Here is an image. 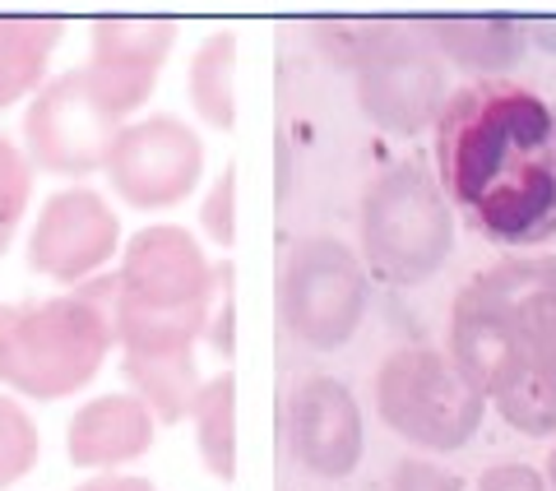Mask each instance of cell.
Segmentation results:
<instances>
[{
  "mask_svg": "<svg viewBox=\"0 0 556 491\" xmlns=\"http://www.w3.org/2000/svg\"><path fill=\"white\" fill-rule=\"evenodd\" d=\"M437 181L482 241L529 251L556 237V108L515 79H473L437 121Z\"/></svg>",
  "mask_w": 556,
  "mask_h": 491,
  "instance_id": "obj_1",
  "label": "cell"
},
{
  "mask_svg": "<svg viewBox=\"0 0 556 491\" xmlns=\"http://www.w3.org/2000/svg\"><path fill=\"white\" fill-rule=\"evenodd\" d=\"M218 302V265L195 232L159 223L135 232L116 269V348L130 357L195 353Z\"/></svg>",
  "mask_w": 556,
  "mask_h": 491,
  "instance_id": "obj_2",
  "label": "cell"
},
{
  "mask_svg": "<svg viewBox=\"0 0 556 491\" xmlns=\"http://www.w3.org/2000/svg\"><path fill=\"white\" fill-rule=\"evenodd\" d=\"M116 274L61 297L0 306V385L24 399H70L89 390L116 348Z\"/></svg>",
  "mask_w": 556,
  "mask_h": 491,
  "instance_id": "obj_3",
  "label": "cell"
},
{
  "mask_svg": "<svg viewBox=\"0 0 556 491\" xmlns=\"http://www.w3.org/2000/svg\"><path fill=\"white\" fill-rule=\"evenodd\" d=\"M159 75L116 65H75L47 79L24 112V153L38 172L89 177L108 167L116 135L144 108Z\"/></svg>",
  "mask_w": 556,
  "mask_h": 491,
  "instance_id": "obj_4",
  "label": "cell"
},
{
  "mask_svg": "<svg viewBox=\"0 0 556 491\" xmlns=\"http://www.w3.org/2000/svg\"><path fill=\"white\" fill-rule=\"evenodd\" d=\"M357 241L376 278L394 288H417L455 251V209L441 181L417 163H390L362 196Z\"/></svg>",
  "mask_w": 556,
  "mask_h": 491,
  "instance_id": "obj_5",
  "label": "cell"
},
{
  "mask_svg": "<svg viewBox=\"0 0 556 491\" xmlns=\"http://www.w3.org/2000/svg\"><path fill=\"white\" fill-rule=\"evenodd\" d=\"M357 108L386 135H422L450 102V65L417 20H380L348 33Z\"/></svg>",
  "mask_w": 556,
  "mask_h": 491,
  "instance_id": "obj_6",
  "label": "cell"
},
{
  "mask_svg": "<svg viewBox=\"0 0 556 491\" xmlns=\"http://www.w3.org/2000/svg\"><path fill=\"white\" fill-rule=\"evenodd\" d=\"M510 311V376L492 394L501 417L525 436L556 431V260L515 255L486 269Z\"/></svg>",
  "mask_w": 556,
  "mask_h": 491,
  "instance_id": "obj_7",
  "label": "cell"
},
{
  "mask_svg": "<svg viewBox=\"0 0 556 491\" xmlns=\"http://www.w3.org/2000/svg\"><path fill=\"white\" fill-rule=\"evenodd\" d=\"M376 413L399 441L455 454L478 436L486 399L437 348H399L376 372Z\"/></svg>",
  "mask_w": 556,
  "mask_h": 491,
  "instance_id": "obj_8",
  "label": "cell"
},
{
  "mask_svg": "<svg viewBox=\"0 0 556 491\" xmlns=\"http://www.w3.org/2000/svg\"><path fill=\"white\" fill-rule=\"evenodd\" d=\"M367 297V269L339 237H302L288 251L283 278H278V311L298 343L320 353L343 348L362 329Z\"/></svg>",
  "mask_w": 556,
  "mask_h": 491,
  "instance_id": "obj_9",
  "label": "cell"
},
{
  "mask_svg": "<svg viewBox=\"0 0 556 491\" xmlns=\"http://www.w3.org/2000/svg\"><path fill=\"white\" fill-rule=\"evenodd\" d=\"M102 172H108L116 200H126L130 209H144V214L172 209L204 177V135L172 112L130 121L116 135Z\"/></svg>",
  "mask_w": 556,
  "mask_h": 491,
  "instance_id": "obj_10",
  "label": "cell"
},
{
  "mask_svg": "<svg viewBox=\"0 0 556 491\" xmlns=\"http://www.w3.org/2000/svg\"><path fill=\"white\" fill-rule=\"evenodd\" d=\"M121 251V218L116 209L89 186L56 190L28 232V265L51 284H89L98 269Z\"/></svg>",
  "mask_w": 556,
  "mask_h": 491,
  "instance_id": "obj_11",
  "label": "cell"
},
{
  "mask_svg": "<svg viewBox=\"0 0 556 491\" xmlns=\"http://www.w3.org/2000/svg\"><path fill=\"white\" fill-rule=\"evenodd\" d=\"M283 431H288V454L298 459V468L325 482L348 478L362 464V450H367L362 408L353 390L334 376H306L288 394Z\"/></svg>",
  "mask_w": 556,
  "mask_h": 491,
  "instance_id": "obj_12",
  "label": "cell"
},
{
  "mask_svg": "<svg viewBox=\"0 0 556 491\" xmlns=\"http://www.w3.org/2000/svg\"><path fill=\"white\" fill-rule=\"evenodd\" d=\"M153 436H159V417L139 394H98L70 417L65 427V454L75 468L112 473L135 459H144Z\"/></svg>",
  "mask_w": 556,
  "mask_h": 491,
  "instance_id": "obj_13",
  "label": "cell"
},
{
  "mask_svg": "<svg viewBox=\"0 0 556 491\" xmlns=\"http://www.w3.org/2000/svg\"><path fill=\"white\" fill-rule=\"evenodd\" d=\"M417 24H422L431 47L445 56V65L473 70L478 79H506V70L529 47L525 24L506 20V14H464V20L431 14V20H417Z\"/></svg>",
  "mask_w": 556,
  "mask_h": 491,
  "instance_id": "obj_14",
  "label": "cell"
},
{
  "mask_svg": "<svg viewBox=\"0 0 556 491\" xmlns=\"http://www.w3.org/2000/svg\"><path fill=\"white\" fill-rule=\"evenodd\" d=\"M65 38L61 20H0V112L42 89L47 56Z\"/></svg>",
  "mask_w": 556,
  "mask_h": 491,
  "instance_id": "obj_15",
  "label": "cell"
},
{
  "mask_svg": "<svg viewBox=\"0 0 556 491\" xmlns=\"http://www.w3.org/2000/svg\"><path fill=\"white\" fill-rule=\"evenodd\" d=\"M237 56H241V47L232 28L208 33L195 47V56H190V75H186L190 108L214 130L237 126Z\"/></svg>",
  "mask_w": 556,
  "mask_h": 491,
  "instance_id": "obj_16",
  "label": "cell"
},
{
  "mask_svg": "<svg viewBox=\"0 0 556 491\" xmlns=\"http://www.w3.org/2000/svg\"><path fill=\"white\" fill-rule=\"evenodd\" d=\"M121 372H126L130 390L149 403V413L159 423H190V408H195L200 394V366L195 353H159V357H130L121 353Z\"/></svg>",
  "mask_w": 556,
  "mask_h": 491,
  "instance_id": "obj_17",
  "label": "cell"
},
{
  "mask_svg": "<svg viewBox=\"0 0 556 491\" xmlns=\"http://www.w3.org/2000/svg\"><path fill=\"white\" fill-rule=\"evenodd\" d=\"M190 427H195V450L204 468L218 482L237 478V376L218 372L200 385L195 408H190Z\"/></svg>",
  "mask_w": 556,
  "mask_h": 491,
  "instance_id": "obj_18",
  "label": "cell"
},
{
  "mask_svg": "<svg viewBox=\"0 0 556 491\" xmlns=\"http://www.w3.org/2000/svg\"><path fill=\"white\" fill-rule=\"evenodd\" d=\"M177 38H181V28L172 20H98L89 47H93V65L159 75Z\"/></svg>",
  "mask_w": 556,
  "mask_h": 491,
  "instance_id": "obj_19",
  "label": "cell"
},
{
  "mask_svg": "<svg viewBox=\"0 0 556 491\" xmlns=\"http://www.w3.org/2000/svg\"><path fill=\"white\" fill-rule=\"evenodd\" d=\"M38 427H33L28 408L14 394H0V491L24 482L38 468Z\"/></svg>",
  "mask_w": 556,
  "mask_h": 491,
  "instance_id": "obj_20",
  "label": "cell"
},
{
  "mask_svg": "<svg viewBox=\"0 0 556 491\" xmlns=\"http://www.w3.org/2000/svg\"><path fill=\"white\" fill-rule=\"evenodd\" d=\"M33 177H38V167L28 163V153L10 135H0V255L20 237V223L33 200Z\"/></svg>",
  "mask_w": 556,
  "mask_h": 491,
  "instance_id": "obj_21",
  "label": "cell"
},
{
  "mask_svg": "<svg viewBox=\"0 0 556 491\" xmlns=\"http://www.w3.org/2000/svg\"><path fill=\"white\" fill-rule=\"evenodd\" d=\"M200 227H204V237L214 241V246H228L237 241V167L228 163L218 172V181L204 190V200H200Z\"/></svg>",
  "mask_w": 556,
  "mask_h": 491,
  "instance_id": "obj_22",
  "label": "cell"
},
{
  "mask_svg": "<svg viewBox=\"0 0 556 491\" xmlns=\"http://www.w3.org/2000/svg\"><path fill=\"white\" fill-rule=\"evenodd\" d=\"M390 491H464V482L431 459H404V464H394Z\"/></svg>",
  "mask_w": 556,
  "mask_h": 491,
  "instance_id": "obj_23",
  "label": "cell"
},
{
  "mask_svg": "<svg viewBox=\"0 0 556 491\" xmlns=\"http://www.w3.org/2000/svg\"><path fill=\"white\" fill-rule=\"evenodd\" d=\"M478 491H547V478L533 464L510 459V464H492V468H486L478 478Z\"/></svg>",
  "mask_w": 556,
  "mask_h": 491,
  "instance_id": "obj_24",
  "label": "cell"
},
{
  "mask_svg": "<svg viewBox=\"0 0 556 491\" xmlns=\"http://www.w3.org/2000/svg\"><path fill=\"white\" fill-rule=\"evenodd\" d=\"M75 491H159L149 478H135V473H93L89 482H79Z\"/></svg>",
  "mask_w": 556,
  "mask_h": 491,
  "instance_id": "obj_25",
  "label": "cell"
},
{
  "mask_svg": "<svg viewBox=\"0 0 556 491\" xmlns=\"http://www.w3.org/2000/svg\"><path fill=\"white\" fill-rule=\"evenodd\" d=\"M543 478H547V491H556V445L547 454V468H543Z\"/></svg>",
  "mask_w": 556,
  "mask_h": 491,
  "instance_id": "obj_26",
  "label": "cell"
}]
</instances>
